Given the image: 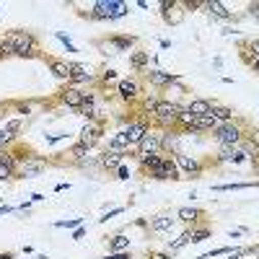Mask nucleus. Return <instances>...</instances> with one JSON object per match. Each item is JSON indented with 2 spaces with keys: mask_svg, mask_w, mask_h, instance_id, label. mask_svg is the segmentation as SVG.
Listing matches in <instances>:
<instances>
[{
  "mask_svg": "<svg viewBox=\"0 0 259 259\" xmlns=\"http://www.w3.org/2000/svg\"><path fill=\"white\" fill-rule=\"evenodd\" d=\"M212 135H215V140H218L221 148H233V145H239L244 138H254V133H246V130H244V122L241 119L223 122Z\"/></svg>",
  "mask_w": 259,
  "mask_h": 259,
  "instance_id": "nucleus-2",
  "label": "nucleus"
},
{
  "mask_svg": "<svg viewBox=\"0 0 259 259\" xmlns=\"http://www.w3.org/2000/svg\"><path fill=\"white\" fill-rule=\"evenodd\" d=\"M205 11L212 13L215 18H221V21H231V18H233V13L221 3V0H205Z\"/></svg>",
  "mask_w": 259,
  "mask_h": 259,
  "instance_id": "nucleus-23",
  "label": "nucleus"
},
{
  "mask_svg": "<svg viewBox=\"0 0 259 259\" xmlns=\"http://www.w3.org/2000/svg\"><path fill=\"white\" fill-rule=\"evenodd\" d=\"M249 68H251L254 73H259V57H251V62H249Z\"/></svg>",
  "mask_w": 259,
  "mask_h": 259,
  "instance_id": "nucleus-45",
  "label": "nucleus"
},
{
  "mask_svg": "<svg viewBox=\"0 0 259 259\" xmlns=\"http://www.w3.org/2000/svg\"><path fill=\"white\" fill-rule=\"evenodd\" d=\"M16 109H18V114H29V112H31V106H29V104H18Z\"/></svg>",
  "mask_w": 259,
  "mask_h": 259,
  "instance_id": "nucleus-43",
  "label": "nucleus"
},
{
  "mask_svg": "<svg viewBox=\"0 0 259 259\" xmlns=\"http://www.w3.org/2000/svg\"><path fill=\"white\" fill-rule=\"evenodd\" d=\"M174 161H177V166H179L182 171H187V177H200L202 171H205V163H202V161H197L194 156L177 153V156H174Z\"/></svg>",
  "mask_w": 259,
  "mask_h": 259,
  "instance_id": "nucleus-11",
  "label": "nucleus"
},
{
  "mask_svg": "<svg viewBox=\"0 0 259 259\" xmlns=\"http://www.w3.org/2000/svg\"><path fill=\"white\" fill-rule=\"evenodd\" d=\"M41 200H45V194H39V192L31 194V202H41Z\"/></svg>",
  "mask_w": 259,
  "mask_h": 259,
  "instance_id": "nucleus-48",
  "label": "nucleus"
},
{
  "mask_svg": "<svg viewBox=\"0 0 259 259\" xmlns=\"http://www.w3.org/2000/svg\"><path fill=\"white\" fill-rule=\"evenodd\" d=\"M104 259H133V254L130 251H117V254H106Z\"/></svg>",
  "mask_w": 259,
  "mask_h": 259,
  "instance_id": "nucleus-39",
  "label": "nucleus"
},
{
  "mask_svg": "<svg viewBox=\"0 0 259 259\" xmlns=\"http://www.w3.org/2000/svg\"><path fill=\"white\" fill-rule=\"evenodd\" d=\"M143 153H161V133H150L135 145V156H143Z\"/></svg>",
  "mask_w": 259,
  "mask_h": 259,
  "instance_id": "nucleus-12",
  "label": "nucleus"
},
{
  "mask_svg": "<svg viewBox=\"0 0 259 259\" xmlns=\"http://www.w3.org/2000/svg\"><path fill=\"white\" fill-rule=\"evenodd\" d=\"M13 177H16V168H11L8 163L0 161V182H8V179H13Z\"/></svg>",
  "mask_w": 259,
  "mask_h": 259,
  "instance_id": "nucleus-34",
  "label": "nucleus"
},
{
  "mask_svg": "<svg viewBox=\"0 0 259 259\" xmlns=\"http://www.w3.org/2000/svg\"><path fill=\"white\" fill-rule=\"evenodd\" d=\"M130 148H133V145H130V140H127V135H124V130H122V133H114V138L109 140V150H112V153L127 156Z\"/></svg>",
  "mask_w": 259,
  "mask_h": 259,
  "instance_id": "nucleus-21",
  "label": "nucleus"
},
{
  "mask_svg": "<svg viewBox=\"0 0 259 259\" xmlns=\"http://www.w3.org/2000/svg\"><path fill=\"white\" fill-rule=\"evenodd\" d=\"M135 41H138L135 36H109V39H99L96 47L104 50V55H119V52H127Z\"/></svg>",
  "mask_w": 259,
  "mask_h": 259,
  "instance_id": "nucleus-5",
  "label": "nucleus"
},
{
  "mask_svg": "<svg viewBox=\"0 0 259 259\" xmlns=\"http://www.w3.org/2000/svg\"><path fill=\"white\" fill-rule=\"evenodd\" d=\"M150 259H171V251H163V254H150Z\"/></svg>",
  "mask_w": 259,
  "mask_h": 259,
  "instance_id": "nucleus-46",
  "label": "nucleus"
},
{
  "mask_svg": "<svg viewBox=\"0 0 259 259\" xmlns=\"http://www.w3.org/2000/svg\"><path fill=\"white\" fill-rule=\"evenodd\" d=\"M45 168H47V158L31 156V158H26L24 163L16 168V177H21V179H34V177H39Z\"/></svg>",
  "mask_w": 259,
  "mask_h": 259,
  "instance_id": "nucleus-7",
  "label": "nucleus"
},
{
  "mask_svg": "<svg viewBox=\"0 0 259 259\" xmlns=\"http://www.w3.org/2000/svg\"><path fill=\"white\" fill-rule=\"evenodd\" d=\"M6 212H11V207H6V205H3V207H0V215H6Z\"/></svg>",
  "mask_w": 259,
  "mask_h": 259,
  "instance_id": "nucleus-51",
  "label": "nucleus"
},
{
  "mask_svg": "<svg viewBox=\"0 0 259 259\" xmlns=\"http://www.w3.org/2000/svg\"><path fill=\"white\" fill-rule=\"evenodd\" d=\"M0 259H16V254L13 251H6V254H0Z\"/></svg>",
  "mask_w": 259,
  "mask_h": 259,
  "instance_id": "nucleus-49",
  "label": "nucleus"
},
{
  "mask_svg": "<svg viewBox=\"0 0 259 259\" xmlns=\"http://www.w3.org/2000/svg\"><path fill=\"white\" fill-rule=\"evenodd\" d=\"M3 109H6V104H3V101H0V112H3Z\"/></svg>",
  "mask_w": 259,
  "mask_h": 259,
  "instance_id": "nucleus-52",
  "label": "nucleus"
},
{
  "mask_svg": "<svg viewBox=\"0 0 259 259\" xmlns=\"http://www.w3.org/2000/svg\"><path fill=\"white\" fill-rule=\"evenodd\" d=\"M122 16H127L124 3H94L89 11V18H96V21H114Z\"/></svg>",
  "mask_w": 259,
  "mask_h": 259,
  "instance_id": "nucleus-4",
  "label": "nucleus"
},
{
  "mask_svg": "<svg viewBox=\"0 0 259 259\" xmlns=\"http://www.w3.org/2000/svg\"><path fill=\"white\" fill-rule=\"evenodd\" d=\"M117 91H119V96H122L124 101H135V99L140 96V83L133 80V78L119 80V83H117Z\"/></svg>",
  "mask_w": 259,
  "mask_h": 259,
  "instance_id": "nucleus-15",
  "label": "nucleus"
},
{
  "mask_svg": "<svg viewBox=\"0 0 259 259\" xmlns=\"http://www.w3.org/2000/svg\"><path fill=\"white\" fill-rule=\"evenodd\" d=\"M0 117H3V112H0Z\"/></svg>",
  "mask_w": 259,
  "mask_h": 259,
  "instance_id": "nucleus-54",
  "label": "nucleus"
},
{
  "mask_svg": "<svg viewBox=\"0 0 259 259\" xmlns=\"http://www.w3.org/2000/svg\"><path fill=\"white\" fill-rule=\"evenodd\" d=\"M21 124H24L21 119H11V122L3 127V130H0V150H6V148L16 140V133L21 130Z\"/></svg>",
  "mask_w": 259,
  "mask_h": 259,
  "instance_id": "nucleus-16",
  "label": "nucleus"
},
{
  "mask_svg": "<svg viewBox=\"0 0 259 259\" xmlns=\"http://www.w3.org/2000/svg\"><path fill=\"white\" fill-rule=\"evenodd\" d=\"M148 65H150V52L145 50H135V52H130V68L133 70H148Z\"/></svg>",
  "mask_w": 259,
  "mask_h": 259,
  "instance_id": "nucleus-24",
  "label": "nucleus"
},
{
  "mask_svg": "<svg viewBox=\"0 0 259 259\" xmlns=\"http://www.w3.org/2000/svg\"><path fill=\"white\" fill-rule=\"evenodd\" d=\"M177 218H179L182 223H192V226H197V223L205 218V212H202V210H197V207H179V210H177Z\"/></svg>",
  "mask_w": 259,
  "mask_h": 259,
  "instance_id": "nucleus-22",
  "label": "nucleus"
},
{
  "mask_svg": "<svg viewBox=\"0 0 259 259\" xmlns=\"http://www.w3.org/2000/svg\"><path fill=\"white\" fill-rule=\"evenodd\" d=\"M189 231H192V244H200V241L210 239V233H212L207 226H192Z\"/></svg>",
  "mask_w": 259,
  "mask_h": 259,
  "instance_id": "nucleus-30",
  "label": "nucleus"
},
{
  "mask_svg": "<svg viewBox=\"0 0 259 259\" xmlns=\"http://www.w3.org/2000/svg\"><path fill=\"white\" fill-rule=\"evenodd\" d=\"M246 254V249H236L233 254H228V259H239V256H244Z\"/></svg>",
  "mask_w": 259,
  "mask_h": 259,
  "instance_id": "nucleus-44",
  "label": "nucleus"
},
{
  "mask_svg": "<svg viewBox=\"0 0 259 259\" xmlns=\"http://www.w3.org/2000/svg\"><path fill=\"white\" fill-rule=\"evenodd\" d=\"M179 112H182L179 104L158 99L156 101V109H153V122H158L163 130H177V114Z\"/></svg>",
  "mask_w": 259,
  "mask_h": 259,
  "instance_id": "nucleus-3",
  "label": "nucleus"
},
{
  "mask_svg": "<svg viewBox=\"0 0 259 259\" xmlns=\"http://www.w3.org/2000/svg\"><path fill=\"white\" fill-rule=\"evenodd\" d=\"M83 233H85V228H75V233H73V239L78 241V239H83Z\"/></svg>",
  "mask_w": 259,
  "mask_h": 259,
  "instance_id": "nucleus-47",
  "label": "nucleus"
},
{
  "mask_svg": "<svg viewBox=\"0 0 259 259\" xmlns=\"http://www.w3.org/2000/svg\"><path fill=\"white\" fill-rule=\"evenodd\" d=\"M244 47L249 50L251 57H259V39H251V41H244Z\"/></svg>",
  "mask_w": 259,
  "mask_h": 259,
  "instance_id": "nucleus-36",
  "label": "nucleus"
},
{
  "mask_svg": "<svg viewBox=\"0 0 259 259\" xmlns=\"http://www.w3.org/2000/svg\"><path fill=\"white\" fill-rule=\"evenodd\" d=\"M122 158H124V156H119V153H112V150H104V153L99 156V166H101L104 171H117V168L122 166Z\"/></svg>",
  "mask_w": 259,
  "mask_h": 259,
  "instance_id": "nucleus-19",
  "label": "nucleus"
},
{
  "mask_svg": "<svg viewBox=\"0 0 259 259\" xmlns=\"http://www.w3.org/2000/svg\"><path fill=\"white\" fill-rule=\"evenodd\" d=\"M221 124H223V122H218L212 114L194 117V130H192V133H207V130H210V133H215V130H218Z\"/></svg>",
  "mask_w": 259,
  "mask_h": 259,
  "instance_id": "nucleus-18",
  "label": "nucleus"
},
{
  "mask_svg": "<svg viewBox=\"0 0 259 259\" xmlns=\"http://www.w3.org/2000/svg\"><path fill=\"white\" fill-rule=\"evenodd\" d=\"M117 251H130V239L124 233L112 236V241H109V254H117Z\"/></svg>",
  "mask_w": 259,
  "mask_h": 259,
  "instance_id": "nucleus-28",
  "label": "nucleus"
},
{
  "mask_svg": "<svg viewBox=\"0 0 259 259\" xmlns=\"http://www.w3.org/2000/svg\"><path fill=\"white\" fill-rule=\"evenodd\" d=\"M83 226V218H70V221H57L55 228H80Z\"/></svg>",
  "mask_w": 259,
  "mask_h": 259,
  "instance_id": "nucleus-35",
  "label": "nucleus"
},
{
  "mask_svg": "<svg viewBox=\"0 0 259 259\" xmlns=\"http://www.w3.org/2000/svg\"><path fill=\"white\" fill-rule=\"evenodd\" d=\"M0 60H6V55H3V50H0Z\"/></svg>",
  "mask_w": 259,
  "mask_h": 259,
  "instance_id": "nucleus-53",
  "label": "nucleus"
},
{
  "mask_svg": "<svg viewBox=\"0 0 259 259\" xmlns=\"http://www.w3.org/2000/svg\"><path fill=\"white\" fill-rule=\"evenodd\" d=\"M246 11H249V16H251V18H256V21H259V3H249V6H246Z\"/></svg>",
  "mask_w": 259,
  "mask_h": 259,
  "instance_id": "nucleus-40",
  "label": "nucleus"
},
{
  "mask_svg": "<svg viewBox=\"0 0 259 259\" xmlns=\"http://www.w3.org/2000/svg\"><path fill=\"white\" fill-rule=\"evenodd\" d=\"M254 174H256V177H259V158H256V161H254Z\"/></svg>",
  "mask_w": 259,
  "mask_h": 259,
  "instance_id": "nucleus-50",
  "label": "nucleus"
},
{
  "mask_svg": "<svg viewBox=\"0 0 259 259\" xmlns=\"http://www.w3.org/2000/svg\"><path fill=\"white\" fill-rule=\"evenodd\" d=\"M254 187V182H233V184H221V187H212L215 192H231V189H249Z\"/></svg>",
  "mask_w": 259,
  "mask_h": 259,
  "instance_id": "nucleus-32",
  "label": "nucleus"
},
{
  "mask_svg": "<svg viewBox=\"0 0 259 259\" xmlns=\"http://www.w3.org/2000/svg\"><path fill=\"white\" fill-rule=\"evenodd\" d=\"M57 94H60V101L65 106H70V109H75V112L80 109V104L85 101V96H89V91H83L80 85H70V83L65 85V89H60Z\"/></svg>",
  "mask_w": 259,
  "mask_h": 259,
  "instance_id": "nucleus-6",
  "label": "nucleus"
},
{
  "mask_svg": "<svg viewBox=\"0 0 259 259\" xmlns=\"http://www.w3.org/2000/svg\"><path fill=\"white\" fill-rule=\"evenodd\" d=\"M210 114L218 122H231L233 119V109L226 106V104H221V101H210Z\"/></svg>",
  "mask_w": 259,
  "mask_h": 259,
  "instance_id": "nucleus-25",
  "label": "nucleus"
},
{
  "mask_svg": "<svg viewBox=\"0 0 259 259\" xmlns=\"http://www.w3.org/2000/svg\"><path fill=\"white\" fill-rule=\"evenodd\" d=\"M83 83H99V80H96V75L91 73L89 65L70 62V85H83Z\"/></svg>",
  "mask_w": 259,
  "mask_h": 259,
  "instance_id": "nucleus-10",
  "label": "nucleus"
},
{
  "mask_svg": "<svg viewBox=\"0 0 259 259\" xmlns=\"http://www.w3.org/2000/svg\"><path fill=\"white\" fill-rule=\"evenodd\" d=\"M101 135H104V119H94V122H89V124L80 130L78 143H83L85 148H94L101 140Z\"/></svg>",
  "mask_w": 259,
  "mask_h": 259,
  "instance_id": "nucleus-8",
  "label": "nucleus"
},
{
  "mask_svg": "<svg viewBox=\"0 0 259 259\" xmlns=\"http://www.w3.org/2000/svg\"><path fill=\"white\" fill-rule=\"evenodd\" d=\"M55 36H57V39H60V41H62V45H65V47H68V52H78V50H75V47H73V45H70V39H68V36H65V34H62V31H57V34H55Z\"/></svg>",
  "mask_w": 259,
  "mask_h": 259,
  "instance_id": "nucleus-37",
  "label": "nucleus"
},
{
  "mask_svg": "<svg viewBox=\"0 0 259 259\" xmlns=\"http://www.w3.org/2000/svg\"><path fill=\"white\" fill-rule=\"evenodd\" d=\"M78 114H83L89 122H94V119H96V114H99V112H96V104H94V94H91V91H89V96H85V101L80 104Z\"/></svg>",
  "mask_w": 259,
  "mask_h": 259,
  "instance_id": "nucleus-27",
  "label": "nucleus"
},
{
  "mask_svg": "<svg viewBox=\"0 0 259 259\" xmlns=\"http://www.w3.org/2000/svg\"><path fill=\"white\" fill-rule=\"evenodd\" d=\"M150 179H158V182L174 179V182H179V179H182V174H179V166H177V161L171 158V156H163L161 166L153 171V174H150Z\"/></svg>",
  "mask_w": 259,
  "mask_h": 259,
  "instance_id": "nucleus-9",
  "label": "nucleus"
},
{
  "mask_svg": "<svg viewBox=\"0 0 259 259\" xmlns=\"http://www.w3.org/2000/svg\"><path fill=\"white\" fill-rule=\"evenodd\" d=\"M187 244H192V231H189V228H187V231H184V233L179 236V239H177V241H171V244H168V251H171V254H174V251H179V249H184Z\"/></svg>",
  "mask_w": 259,
  "mask_h": 259,
  "instance_id": "nucleus-29",
  "label": "nucleus"
},
{
  "mask_svg": "<svg viewBox=\"0 0 259 259\" xmlns=\"http://www.w3.org/2000/svg\"><path fill=\"white\" fill-rule=\"evenodd\" d=\"M119 212H122V207H114V210H109V212H106L104 218H101V223H104V221H109V218H114V215H119Z\"/></svg>",
  "mask_w": 259,
  "mask_h": 259,
  "instance_id": "nucleus-42",
  "label": "nucleus"
},
{
  "mask_svg": "<svg viewBox=\"0 0 259 259\" xmlns=\"http://www.w3.org/2000/svg\"><path fill=\"white\" fill-rule=\"evenodd\" d=\"M109 80H117V70H112V68L101 73V83H109Z\"/></svg>",
  "mask_w": 259,
  "mask_h": 259,
  "instance_id": "nucleus-38",
  "label": "nucleus"
},
{
  "mask_svg": "<svg viewBox=\"0 0 259 259\" xmlns=\"http://www.w3.org/2000/svg\"><path fill=\"white\" fill-rule=\"evenodd\" d=\"M89 150H91V148H85L83 143H75V145L70 148V153H68V156H70V158L78 163V161H83L85 156H89Z\"/></svg>",
  "mask_w": 259,
  "mask_h": 259,
  "instance_id": "nucleus-31",
  "label": "nucleus"
},
{
  "mask_svg": "<svg viewBox=\"0 0 259 259\" xmlns=\"http://www.w3.org/2000/svg\"><path fill=\"white\" fill-rule=\"evenodd\" d=\"M45 62H47V68L52 70V75H55V78H60V80H68V83H70V62H68V60L45 57Z\"/></svg>",
  "mask_w": 259,
  "mask_h": 259,
  "instance_id": "nucleus-14",
  "label": "nucleus"
},
{
  "mask_svg": "<svg viewBox=\"0 0 259 259\" xmlns=\"http://www.w3.org/2000/svg\"><path fill=\"white\" fill-rule=\"evenodd\" d=\"M145 78H148V83H150V85H156V89H166V85H171V83H179V75L163 73V70H158V68L148 70V73H145Z\"/></svg>",
  "mask_w": 259,
  "mask_h": 259,
  "instance_id": "nucleus-13",
  "label": "nucleus"
},
{
  "mask_svg": "<svg viewBox=\"0 0 259 259\" xmlns=\"http://www.w3.org/2000/svg\"><path fill=\"white\" fill-rule=\"evenodd\" d=\"M117 179H130V168H127L124 163L117 168Z\"/></svg>",
  "mask_w": 259,
  "mask_h": 259,
  "instance_id": "nucleus-41",
  "label": "nucleus"
},
{
  "mask_svg": "<svg viewBox=\"0 0 259 259\" xmlns=\"http://www.w3.org/2000/svg\"><path fill=\"white\" fill-rule=\"evenodd\" d=\"M0 50L3 55H18V57H41V47H39V39L31 31L24 29H13L8 31L3 39H0Z\"/></svg>",
  "mask_w": 259,
  "mask_h": 259,
  "instance_id": "nucleus-1",
  "label": "nucleus"
},
{
  "mask_svg": "<svg viewBox=\"0 0 259 259\" xmlns=\"http://www.w3.org/2000/svg\"><path fill=\"white\" fill-rule=\"evenodd\" d=\"M138 161H140V171L145 177H150L153 171L161 166V161H163V156L161 153H143V156H138Z\"/></svg>",
  "mask_w": 259,
  "mask_h": 259,
  "instance_id": "nucleus-17",
  "label": "nucleus"
},
{
  "mask_svg": "<svg viewBox=\"0 0 259 259\" xmlns=\"http://www.w3.org/2000/svg\"><path fill=\"white\" fill-rule=\"evenodd\" d=\"M174 223H177V218H171V215L161 212V215H156V218H150L148 228L156 231V233H161V231H171V228H174Z\"/></svg>",
  "mask_w": 259,
  "mask_h": 259,
  "instance_id": "nucleus-20",
  "label": "nucleus"
},
{
  "mask_svg": "<svg viewBox=\"0 0 259 259\" xmlns=\"http://www.w3.org/2000/svg\"><path fill=\"white\" fill-rule=\"evenodd\" d=\"M223 254H233V249L231 246H221V249H212L207 254H200L197 259H212V256H223Z\"/></svg>",
  "mask_w": 259,
  "mask_h": 259,
  "instance_id": "nucleus-33",
  "label": "nucleus"
},
{
  "mask_svg": "<svg viewBox=\"0 0 259 259\" xmlns=\"http://www.w3.org/2000/svg\"><path fill=\"white\" fill-rule=\"evenodd\" d=\"M184 109H187L192 117H205V114H210V101H207V99H192Z\"/></svg>",
  "mask_w": 259,
  "mask_h": 259,
  "instance_id": "nucleus-26",
  "label": "nucleus"
}]
</instances>
